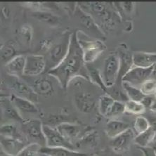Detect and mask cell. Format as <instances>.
Returning a JSON list of instances; mask_svg holds the SVG:
<instances>
[{
	"label": "cell",
	"instance_id": "cell-1",
	"mask_svg": "<svg viewBox=\"0 0 156 156\" xmlns=\"http://www.w3.org/2000/svg\"><path fill=\"white\" fill-rule=\"evenodd\" d=\"M54 77L62 88L66 89L75 78L89 81L87 64L84 61L83 53L77 40V31L72 33L68 51L58 66L47 73Z\"/></svg>",
	"mask_w": 156,
	"mask_h": 156
},
{
	"label": "cell",
	"instance_id": "cell-2",
	"mask_svg": "<svg viewBox=\"0 0 156 156\" xmlns=\"http://www.w3.org/2000/svg\"><path fill=\"white\" fill-rule=\"evenodd\" d=\"M77 4L82 10L94 18L104 33L113 30L122 20L117 12L113 2H77Z\"/></svg>",
	"mask_w": 156,
	"mask_h": 156
},
{
	"label": "cell",
	"instance_id": "cell-3",
	"mask_svg": "<svg viewBox=\"0 0 156 156\" xmlns=\"http://www.w3.org/2000/svg\"><path fill=\"white\" fill-rule=\"evenodd\" d=\"M71 35L72 33L69 30L62 33L58 40L54 42L47 54L44 55L47 63L46 73L58 66L65 58L69 49Z\"/></svg>",
	"mask_w": 156,
	"mask_h": 156
},
{
	"label": "cell",
	"instance_id": "cell-4",
	"mask_svg": "<svg viewBox=\"0 0 156 156\" xmlns=\"http://www.w3.org/2000/svg\"><path fill=\"white\" fill-rule=\"evenodd\" d=\"M77 40L83 53L84 61L86 64H91L97 59L101 54L104 52L106 46L102 40L89 38L87 40L82 37L77 33Z\"/></svg>",
	"mask_w": 156,
	"mask_h": 156
},
{
	"label": "cell",
	"instance_id": "cell-5",
	"mask_svg": "<svg viewBox=\"0 0 156 156\" xmlns=\"http://www.w3.org/2000/svg\"><path fill=\"white\" fill-rule=\"evenodd\" d=\"M43 125L44 124L37 119H25L21 123V132L28 144H38L42 147L47 146Z\"/></svg>",
	"mask_w": 156,
	"mask_h": 156
},
{
	"label": "cell",
	"instance_id": "cell-6",
	"mask_svg": "<svg viewBox=\"0 0 156 156\" xmlns=\"http://www.w3.org/2000/svg\"><path fill=\"white\" fill-rule=\"evenodd\" d=\"M73 15L77 18L82 27H83V30L81 31L87 36L89 37L96 39V40H102L105 38V34L103 32L98 25L96 24L94 18L89 13L84 12L77 6L75 9V11Z\"/></svg>",
	"mask_w": 156,
	"mask_h": 156
},
{
	"label": "cell",
	"instance_id": "cell-7",
	"mask_svg": "<svg viewBox=\"0 0 156 156\" xmlns=\"http://www.w3.org/2000/svg\"><path fill=\"white\" fill-rule=\"evenodd\" d=\"M6 85L11 89L13 94L26 98L30 101L38 102V95L35 92L31 86L20 79V77L9 75L5 80Z\"/></svg>",
	"mask_w": 156,
	"mask_h": 156
},
{
	"label": "cell",
	"instance_id": "cell-8",
	"mask_svg": "<svg viewBox=\"0 0 156 156\" xmlns=\"http://www.w3.org/2000/svg\"><path fill=\"white\" fill-rule=\"evenodd\" d=\"M120 70V63L116 53H112L108 56L104 62L101 77L105 86L108 88L116 84Z\"/></svg>",
	"mask_w": 156,
	"mask_h": 156
},
{
	"label": "cell",
	"instance_id": "cell-9",
	"mask_svg": "<svg viewBox=\"0 0 156 156\" xmlns=\"http://www.w3.org/2000/svg\"><path fill=\"white\" fill-rule=\"evenodd\" d=\"M156 75V65L149 68L133 66L122 79V82H126L139 88L144 82Z\"/></svg>",
	"mask_w": 156,
	"mask_h": 156
},
{
	"label": "cell",
	"instance_id": "cell-10",
	"mask_svg": "<svg viewBox=\"0 0 156 156\" xmlns=\"http://www.w3.org/2000/svg\"><path fill=\"white\" fill-rule=\"evenodd\" d=\"M116 54L118 57L119 63H120V70L116 84L122 85V79L127 74L133 66V53L130 51L129 47L125 43H122L118 46L116 50Z\"/></svg>",
	"mask_w": 156,
	"mask_h": 156
},
{
	"label": "cell",
	"instance_id": "cell-11",
	"mask_svg": "<svg viewBox=\"0 0 156 156\" xmlns=\"http://www.w3.org/2000/svg\"><path fill=\"white\" fill-rule=\"evenodd\" d=\"M47 63L42 54H30L26 56L25 76L37 77L46 73Z\"/></svg>",
	"mask_w": 156,
	"mask_h": 156
},
{
	"label": "cell",
	"instance_id": "cell-12",
	"mask_svg": "<svg viewBox=\"0 0 156 156\" xmlns=\"http://www.w3.org/2000/svg\"><path fill=\"white\" fill-rule=\"evenodd\" d=\"M43 131L46 139V146L64 147L75 150V146L64 138L56 127H53L48 125H44Z\"/></svg>",
	"mask_w": 156,
	"mask_h": 156
},
{
	"label": "cell",
	"instance_id": "cell-13",
	"mask_svg": "<svg viewBox=\"0 0 156 156\" xmlns=\"http://www.w3.org/2000/svg\"><path fill=\"white\" fill-rule=\"evenodd\" d=\"M136 134L133 129H128L120 135L112 139L110 146L115 153H122L129 150L132 144L134 142Z\"/></svg>",
	"mask_w": 156,
	"mask_h": 156
},
{
	"label": "cell",
	"instance_id": "cell-14",
	"mask_svg": "<svg viewBox=\"0 0 156 156\" xmlns=\"http://www.w3.org/2000/svg\"><path fill=\"white\" fill-rule=\"evenodd\" d=\"M52 78L54 77L47 73L42 74L34 80L30 85L38 96L48 97L51 96L55 91Z\"/></svg>",
	"mask_w": 156,
	"mask_h": 156
},
{
	"label": "cell",
	"instance_id": "cell-15",
	"mask_svg": "<svg viewBox=\"0 0 156 156\" xmlns=\"http://www.w3.org/2000/svg\"><path fill=\"white\" fill-rule=\"evenodd\" d=\"M74 103L82 113L89 114L95 108L96 100L91 93L86 91H78L74 95Z\"/></svg>",
	"mask_w": 156,
	"mask_h": 156
},
{
	"label": "cell",
	"instance_id": "cell-16",
	"mask_svg": "<svg viewBox=\"0 0 156 156\" xmlns=\"http://www.w3.org/2000/svg\"><path fill=\"white\" fill-rule=\"evenodd\" d=\"M59 133L70 143L77 141L82 134V127L77 124L72 122H62L56 127ZM74 145V144H73Z\"/></svg>",
	"mask_w": 156,
	"mask_h": 156
},
{
	"label": "cell",
	"instance_id": "cell-17",
	"mask_svg": "<svg viewBox=\"0 0 156 156\" xmlns=\"http://www.w3.org/2000/svg\"><path fill=\"white\" fill-rule=\"evenodd\" d=\"M9 96L10 95L1 96V109L2 115L9 120L16 121L21 124L25 120V119L23 118V117L18 113L19 111L11 102Z\"/></svg>",
	"mask_w": 156,
	"mask_h": 156
},
{
	"label": "cell",
	"instance_id": "cell-18",
	"mask_svg": "<svg viewBox=\"0 0 156 156\" xmlns=\"http://www.w3.org/2000/svg\"><path fill=\"white\" fill-rule=\"evenodd\" d=\"M26 141L1 136V149L9 155L16 156L27 145Z\"/></svg>",
	"mask_w": 156,
	"mask_h": 156
},
{
	"label": "cell",
	"instance_id": "cell-19",
	"mask_svg": "<svg viewBox=\"0 0 156 156\" xmlns=\"http://www.w3.org/2000/svg\"><path fill=\"white\" fill-rule=\"evenodd\" d=\"M26 63V56L24 55H18L5 65L7 73L9 75L18 77L23 76Z\"/></svg>",
	"mask_w": 156,
	"mask_h": 156
},
{
	"label": "cell",
	"instance_id": "cell-20",
	"mask_svg": "<svg viewBox=\"0 0 156 156\" xmlns=\"http://www.w3.org/2000/svg\"><path fill=\"white\" fill-rule=\"evenodd\" d=\"M9 97L11 102L19 112L29 114H37L39 113V109L36 106L35 103L26 98L19 97L13 94H11Z\"/></svg>",
	"mask_w": 156,
	"mask_h": 156
},
{
	"label": "cell",
	"instance_id": "cell-21",
	"mask_svg": "<svg viewBox=\"0 0 156 156\" xmlns=\"http://www.w3.org/2000/svg\"><path fill=\"white\" fill-rule=\"evenodd\" d=\"M134 66L149 68L156 65V53L135 51L133 53Z\"/></svg>",
	"mask_w": 156,
	"mask_h": 156
},
{
	"label": "cell",
	"instance_id": "cell-22",
	"mask_svg": "<svg viewBox=\"0 0 156 156\" xmlns=\"http://www.w3.org/2000/svg\"><path fill=\"white\" fill-rule=\"evenodd\" d=\"M40 153L47 156H90L85 153H80L64 147H42Z\"/></svg>",
	"mask_w": 156,
	"mask_h": 156
},
{
	"label": "cell",
	"instance_id": "cell-23",
	"mask_svg": "<svg viewBox=\"0 0 156 156\" xmlns=\"http://www.w3.org/2000/svg\"><path fill=\"white\" fill-rule=\"evenodd\" d=\"M129 128V125L125 122L111 119L106 123L105 132L108 136L111 139H113Z\"/></svg>",
	"mask_w": 156,
	"mask_h": 156
},
{
	"label": "cell",
	"instance_id": "cell-24",
	"mask_svg": "<svg viewBox=\"0 0 156 156\" xmlns=\"http://www.w3.org/2000/svg\"><path fill=\"white\" fill-rule=\"evenodd\" d=\"M156 137V125H151V127L141 134L136 135L134 139V144L137 147H146Z\"/></svg>",
	"mask_w": 156,
	"mask_h": 156
},
{
	"label": "cell",
	"instance_id": "cell-25",
	"mask_svg": "<svg viewBox=\"0 0 156 156\" xmlns=\"http://www.w3.org/2000/svg\"><path fill=\"white\" fill-rule=\"evenodd\" d=\"M33 16L51 27H56L61 23V19L58 16L47 11H35L33 13Z\"/></svg>",
	"mask_w": 156,
	"mask_h": 156
},
{
	"label": "cell",
	"instance_id": "cell-26",
	"mask_svg": "<svg viewBox=\"0 0 156 156\" xmlns=\"http://www.w3.org/2000/svg\"><path fill=\"white\" fill-rule=\"evenodd\" d=\"M98 134L96 131H89L84 134L75 143L77 148H93L97 146Z\"/></svg>",
	"mask_w": 156,
	"mask_h": 156
},
{
	"label": "cell",
	"instance_id": "cell-27",
	"mask_svg": "<svg viewBox=\"0 0 156 156\" xmlns=\"http://www.w3.org/2000/svg\"><path fill=\"white\" fill-rule=\"evenodd\" d=\"M18 51L16 46L12 42H8L1 46L0 58L2 63L7 64L9 61L18 56Z\"/></svg>",
	"mask_w": 156,
	"mask_h": 156
},
{
	"label": "cell",
	"instance_id": "cell-28",
	"mask_svg": "<svg viewBox=\"0 0 156 156\" xmlns=\"http://www.w3.org/2000/svg\"><path fill=\"white\" fill-rule=\"evenodd\" d=\"M0 133H1V136L27 141L23 132L18 129V127L14 124L7 123L2 125L1 129H0Z\"/></svg>",
	"mask_w": 156,
	"mask_h": 156
},
{
	"label": "cell",
	"instance_id": "cell-29",
	"mask_svg": "<svg viewBox=\"0 0 156 156\" xmlns=\"http://www.w3.org/2000/svg\"><path fill=\"white\" fill-rule=\"evenodd\" d=\"M122 86L129 100L141 102L145 98L146 96L141 92V89L138 87L131 85L126 82H122Z\"/></svg>",
	"mask_w": 156,
	"mask_h": 156
},
{
	"label": "cell",
	"instance_id": "cell-30",
	"mask_svg": "<svg viewBox=\"0 0 156 156\" xmlns=\"http://www.w3.org/2000/svg\"><path fill=\"white\" fill-rule=\"evenodd\" d=\"M87 70L89 73V81L94 84H96L98 87H100L104 92L106 94L107 92V87L105 86L103 81L101 74L100 71L98 70L97 68L93 67L91 64H87Z\"/></svg>",
	"mask_w": 156,
	"mask_h": 156
},
{
	"label": "cell",
	"instance_id": "cell-31",
	"mask_svg": "<svg viewBox=\"0 0 156 156\" xmlns=\"http://www.w3.org/2000/svg\"><path fill=\"white\" fill-rule=\"evenodd\" d=\"M115 101V100H114L111 96L108 94L102 95L98 98V108L100 114L102 116L106 117L110 109L111 108L112 105L114 104Z\"/></svg>",
	"mask_w": 156,
	"mask_h": 156
},
{
	"label": "cell",
	"instance_id": "cell-32",
	"mask_svg": "<svg viewBox=\"0 0 156 156\" xmlns=\"http://www.w3.org/2000/svg\"><path fill=\"white\" fill-rule=\"evenodd\" d=\"M125 113L133 115H140L146 112V108L141 102L128 100L125 103Z\"/></svg>",
	"mask_w": 156,
	"mask_h": 156
},
{
	"label": "cell",
	"instance_id": "cell-33",
	"mask_svg": "<svg viewBox=\"0 0 156 156\" xmlns=\"http://www.w3.org/2000/svg\"><path fill=\"white\" fill-rule=\"evenodd\" d=\"M151 127V124L147 118L145 117L139 115L135 118L134 125H133V130L136 135L141 134L147 130Z\"/></svg>",
	"mask_w": 156,
	"mask_h": 156
},
{
	"label": "cell",
	"instance_id": "cell-34",
	"mask_svg": "<svg viewBox=\"0 0 156 156\" xmlns=\"http://www.w3.org/2000/svg\"><path fill=\"white\" fill-rule=\"evenodd\" d=\"M41 148L42 146L38 144H28L18 153L16 156H41Z\"/></svg>",
	"mask_w": 156,
	"mask_h": 156
},
{
	"label": "cell",
	"instance_id": "cell-35",
	"mask_svg": "<svg viewBox=\"0 0 156 156\" xmlns=\"http://www.w3.org/2000/svg\"><path fill=\"white\" fill-rule=\"evenodd\" d=\"M125 113V103L118 101H115L114 104L112 105L111 108L110 109L108 113L105 118L111 119H115L118 118L122 114Z\"/></svg>",
	"mask_w": 156,
	"mask_h": 156
},
{
	"label": "cell",
	"instance_id": "cell-36",
	"mask_svg": "<svg viewBox=\"0 0 156 156\" xmlns=\"http://www.w3.org/2000/svg\"><path fill=\"white\" fill-rule=\"evenodd\" d=\"M19 35L23 42H24L27 45L30 46L31 44L33 36V27L28 23L23 24L20 27Z\"/></svg>",
	"mask_w": 156,
	"mask_h": 156
},
{
	"label": "cell",
	"instance_id": "cell-37",
	"mask_svg": "<svg viewBox=\"0 0 156 156\" xmlns=\"http://www.w3.org/2000/svg\"><path fill=\"white\" fill-rule=\"evenodd\" d=\"M139 89L145 96L154 95L156 91V80L153 78L147 80L141 84Z\"/></svg>",
	"mask_w": 156,
	"mask_h": 156
},
{
	"label": "cell",
	"instance_id": "cell-38",
	"mask_svg": "<svg viewBox=\"0 0 156 156\" xmlns=\"http://www.w3.org/2000/svg\"><path fill=\"white\" fill-rule=\"evenodd\" d=\"M53 44H54V41L51 38H46L42 40L40 43V51L44 52V54H46L51 47Z\"/></svg>",
	"mask_w": 156,
	"mask_h": 156
},
{
	"label": "cell",
	"instance_id": "cell-39",
	"mask_svg": "<svg viewBox=\"0 0 156 156\" xmlns=\"http://www.w3.org/2000/svg\"><path fill=\"white\" fill-rule=\"evenodd\" d=\"M143 154V156H156V151L155 149L151 146L146 147H138Z\"/></svg>",
	"mask_w": 156,
	"mask_h": 156
},
{
	"label": "cell",
	"instance_id": "cell-40",
	"mask_svg": "<svg viewBox=\"0 0 156 156\" xmlns=\"http://www.w3.org/2000/svg\"><path fill=\"white\" fill-rule=\"evenodd\" d=\"M1 14H2V17H4L5 19H6V18H8L9 17L10 10H9L7 6H2Z\"/></svg>",
	"mask_w": 156,
	"mask_h": 156
},
{
	"label": "cell",
	"instance_id": "cell-41",
	"mask_svg": "<svg viewBox=\"0 0 156 156\" xmlns=\"http://www.w3.org/2000/svg\"><path fill=\"white\" fill-rule=\"evenodd\" d=\"M149 109H150L151 111L155 112L156 113V99L154 101H153V104H151L150 108H149Z\"/></svg>",
	"mask_w": 156,
	"mask_h": 156
},
{
	"label": "cell",
	"instance_id": "cell-42",
	"mask_svg": "<svg viewBox=\"0 0 156 156\" xmlns=\"http://www.w3.org/2000/svg\"><path fill=\"white\" fill-rule=\"evenodd\" d=\"M0 156H13V155H11L7 154V153H6L5 152H4V151L1 149V152H0Z\"/></svg>",
	"mask_w": 156,
	"mask_h": 156
},
{
	"label": "cell",
	"instance_id": "cell-43",
	"mask_svg": "<svg viewBox=\"0 0 156 156\" xmlns=\"http://www.w3.org/2000/svg\"><path fill=\"white\" fill-rule=\"evenodd\" d=\"M153 148H154L155 149V151H156V144H155V146H153Z\"/></svg>",
	"mask_w": 156,
	"mask_h": 156
},
{
	"label": "cell",
	"instance_id": "cell-44",
	"mask_svg": "<svg viewBox=\"0 0 156 156\" xmlns=\"http://www.w3.org/2000/svg\"><path fill=\"white\" fill-rule=\"evenodd\" d=\"M154 96H155V99H156V91H155V94H154Z\"/></svg>",
	"mask_w": 156,
	"mask_h": 156
},
{
	"label": "cell",
	"instance_id": "cell-45",
	"mask_svg": "<svg viewBox=\"0 0 156 156\" xmlns=\"http://www.w3.org/2000/svg\"><path fill=\"white\" fill-rule=\"evenodd\" d=\"M90 156H98L97 155H90Z\"/></svg>",
	"mask_w": 156,
	"mask_h": 156
},
{
	"label": "cell",
	"instance_id": "cell-46",
	"mask_svg": "<svg viewBox=\"0 0 156 156\" xmlns=\"http://www.w3.org/2000/svg\"><path fill=\"white\" fill-rule=\"evenodd\" d=\"M43 155V156H47V155Z\"/></svg>",
	"mask_w": 156,
	"mask_h": 156
},
{
	"label": "cell",
	"instance_id": "cell-47",
	"mask_svg": "<svg viewBox=\"0 0 156 156\" xmlns=\"http://www.w3.org/2000/svg\"><path fill=\"white\" fill-rule=\"evenodd\" d=\"M104 156H105V155H104Z\"/></svg>",
	"mask_w": 156,
	"mask_h": 156
}]
</instances>
